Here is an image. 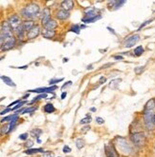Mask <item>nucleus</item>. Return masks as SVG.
Masks as SVG:
<instances>
[{
  "label": "nucleus",
  "instance_id": "obj_1",
  "mask_svg": "<svg viewBox=\"0 0 155 157\" xmlns=\"http://www.w3.org/2000/svg\"><path fill=\"white\" fill-rule=\"evenodd\" d=\"M154 110H155V100L150 99L146 104L145 111H144L145 126L146 128V130H149V131H152L155 128V123L153 121V116L155 114Z\"/></svg>",
  "mask_w": 155,
  "mask_h": 157
},
{
  "label": "nucleus",
  "instance_id": "obj_2",
  "mask_svg": "<svg viewBox=\"0 0 155 157\" xmlns=\"http://www.w3.org/2000/svg\"><path fill=\"white\" fill-rule=\"evenodd\" d=\"M39 12V7L37 4H31L26 6L24 9H22L21 11V14L22 16L26 17V18H34L36 16H38V14Z\"/></svg>",
  "mask_w": 155,
  "mask_h": 157
},
{
  "label": "nucleus",
  "instance_id": "obj_3",
  "mask_svg": "<svg viewBox=\"0 0 155 157\" xmlns=\"http://www.w3.org/2000/svg\"><path fill=\"white\" fill-rule=\"evenodd\" d=\"M12 28L10 27L8 22H3L1 26V46L4 44L6 41L11 39L13 36Z\"/></svg>",
  "mask_w": 155,
  "mask_h": 157
},
{
  "label": "nucleus",
  "instance_id": "obj_4",
  "mask_svg": "<svg viewBox=\"0 0 155 157\" xmlns=\"http://www.w3.org/2000/svg\"><path fill=\"white\" fill-rule=\"evenodd\" d=\"M116 145L119 148V149L124 154H129L132 152V148L130 147V145L128 144V142L126 141L124 138L122 137H117L116 138Z\"/></svg>",
  "mask_w": 155,
  "mask_h": 157
},
{
  "label": "nucleus",
  "instance_id": "obj_5",
  "mask_svg": "<svg viewBox=\"0 0 155 157\" xmlns=\"http://www.w3.org/2000/svg\"><path fill=\"white\" fill-rule=\"evenodd\" d=\"M131 140L138 147H143L146 142V136L143 132H136L131 136Z\"/></svg>",
  "mask_w": 155,
  "mask_h": 157
},
{
  "label": "nucleus",
  "instance_id": "obj_6",
  "mask_svg": "<svg viewBox=\"0 0 155 157\" xmlns=\"http://www.w3.org/2000/svg\"><path fill=\"white\" fill-rule=\"evenodd\" d=\"M7 22L9 23L10 27L12 28V30L13 31H16L17 30V28L19 26H21V20H20V17L17 15V14H13L12 16H10V18L8 19V21Z\"/></svg>",
  "mask_w": 155,
  "mask_h": 157
},
{
  "label": "nucleus",
  "instance_id": "obj_7",
  "mask_svg": "<svg viewBox=\"0 0 155 157\" xmlns=\"http://www.w3.org/2000/svg\"><path fill=\"white\" fill-rule=\"evenodd\" d=\"M139 40H140L139 34H133V35H131V36H129L128 39L125 40V42H124V47H126V48H131V47L134 46Z\"/></svg>",
  "mask_w": 155,
  "mask_h": 157
},
{
  "label": "nucleus",
  "instance_id": "obj_8",
  "mask_svg": "<svg viewBox=\"0 0 155 157\" xmlns=\"http://www.w3.org/2000/svg\"><path fill=\"white\" fill-rule=\"evenodd\" d=\"M58 87L57 86H51V87H48V88H38L36 90H30L29 92H36V94H48V92H53L55 90H57Z\"/></svg>",
  "mask_w": 155,
  "mask_h": 157
},
{
  "label": "nucleus",
  "instance_id": "obj_9",
  "mask_svg": "<svg viewBox=\"0 0 155 157\" xmlns=\"http://www.w3.org/2000/svg\"><path fill=\"white\" fill-rule=\"evenodd\" d=\"M39 32H40V28H39V26L34 25V27L32 29V30L29 32L26 33V37L28 39H34V38H36V37L38 36Z\"/></svg>",
  "mask_w": 155,
  "mask_h": 157
},
{
  "label": "nucleus",
  "instance_id": "obj_10",
  "mask_svg": "<svg viewBox=\"0 0 155 157\" xmlns=\"http://www.w3.org/2000/svg\"><path fill=\"white\" fill-rule=\"evenodd\" d=\"M51 20V13L49 8H45L42 12V17H41V23L43 26H45L49 21Z\"/></svg>",
  "mask_w": 155,
  "mask_h": 157
},
{
  "label": "nucleus",
  "instance_id": "obj_11",
  "mask_svg": "<svg viewBox=\"0 0 155 157\" xmlns=\"http://www.w3.org/2000/svg\"><path fill=\"white\" fill-rule=\"evenodd\" d=\"M15 45H16V38L12 37L8 41H6L4 44L1 46V49H2V51H9V49H13Z\"/></svg>",
  "mask_w": 155,
  "mask_h": 157
},
{
  "label": "nucleus",
  "instance_id": "obj_12",
  "mask_svg": "<svg viewBox=\"0 0 155 157\" xmlns=\"http://www.w3.org/2000/svg\"><path fill=\"white\" fill-rule=\"evenodd\" d=\"M21 26H22L25 32H29L32 30V29L34 27V24L33 21H31V20H26V21H24V22H22Z\"/></svg>",
  "mask_w": 155,
  "mask_h": 157
},
{
  "label": "nucleus",
  "instance_id": "obj_13",
  "mask_svg": "<svg viewBox=\"0 0 155 157\" xmlns=\"http://www.w3.org/2000/svg\"><path fill=\"white\" fill-rule=\"evenodd\" d=\"M61 7H62V10L69 12L70 10L73 9V7H74V2L71 1V0H64V1L61 2Z\"/></svg>",
  "mask_w": 155,
  "mask_h": 157
},
{
  "label": "nucleus",
  "instance_id": "obj_14",
  "mask_svg": "<svg viewBox=\"0 0 155 157\" xmlns=\"http://www.w3.org/2000/svg\"><path fill=\"white\" fill-rule=\"evenodd\" d=\"M70 16V13L67 11L64 10H60L57 12V18L60 19V20H65Z\"/></svg>",
  "mask_w": 155,
  "mask_h": 157
},
{
  "label": "nucleus",
  "instance_id": "obj_15",
  "mask_svg": "<svg viewBox=\"0 0 155 157\" xmlns=\"http://www.w3.org/2000/svg\"><path fill=\"white\" fill-rule=\"evenodd\" d=\"M85 14L86 17L85 18H91V17H95L97 16V11L95 8H92V7H89L85 10Z\"/></svg>",
  "mask_w": 155,
  "mask_h": 157
},
{
  "label": "nucleus",
  "instance_id": "obj_16",
  "mask_svg": "<svg viewBox=\"0 0 155 157\" xmlns=\"http://www.w3.org/2000/svg\"><path fill=\"white\" fill-rule=\"evenodd\" d=\"M57 26H58V23L56 22L55 20H50L49 21V22L44 26L45 27V29L46 30H49V31H54V29H56L57 28Z\"/></svg>",
  "mask_w": 155,
  "mask_h": 157
},
{
  "label": "nucleus",
  "instance_id": "obj_17",
  "mask_svg": "<svg viewBox=\"0 0 155 157\" xmlns=\"http://www.w3.org/2000/svg\"><path fill=\"white\" fill-rule=\"evenodd\" d=\"M1 80L6 84V85H8V86H10V87H16V84H15V82H13L10 77H8V76H5V75H2L1 76Z\"/></svg>",
  "mask_w": 155,
  "mask_h": 157
},
{
  "label": "nucleus",
  "instance_id": "obj_18",
  "mask_svg": "<svg viewBox=\"0 0 155 157\" xmlns=\"http://www.w3.org/2000/svg\"><path fill=\"white\" fill-rule=\"evenodd\" d=\"M17 121H18V114L16 113V116L13 117V119L10 122V125H9V126H10L9 132H11V131H13V130H15V128H16V124H17Z\"/></svg>",
  "mask_w": 155,
  "mask_h": 157
},
{
  "label": "nucleus",
  "instance_id": "obj_19",
  "mask_svg": "<svg viewBox=\"0 0 155 157\" xmlns=\"http://www.w3.org/2000/svg\"><path fill=\"white\" fill-rule=\"evenodd\" d=\"M56 34V32L55 31H49V30H44L42 32V35H43V37L45 38H48V39H51L55 36Z\"/></svg>",
  "mask_w": 155,
  "mask_h": 157
},
{
  "label": "nucleus",
  "instance_id": "obj_20",
  "mask_svg": "<svg viewBox=\"0 0 155 157\" xmlns=\"http://www.w3.org/2000/svg\"><path fill=\"white\" fill-rule=\"evenodd\" d=\"M102 18V16L101 15H97V16H95V17H91V18H82V22L83 23H85V24H88V23H93V22H95V21H97V20H99V19H101Z\"/></svg>",
  "mask_w": 155,
  "mask_h": 157
},
{
  "label": "nucleus",
  "instance_id": "obj_21",
  "mask_svg": "<svg viewBox=\"0 0 155 157\" xmlns=\"http://www.w3.org/2000/svg\"><path fill=\"white\" fill-rule=\"evenodd\" d=\"M38 152H44L43 148H28L25 152L26 154L31 155V154H34V153H38Z\"/></svg>",
  "mask_w": 155,
  "mask_h": 157
},
{
  "label": "nucleus",
  "instance_id": "obj_22",
  "mask_svg": "<svg viewBox=\"0 0 155 157\" xmlns=\"http://www.w3.org/2000/svg\"><path fill=\"white\" fill-rule=\"evenodd\" d=\"M56 111V109H55V107H54V105L53 104H46L45 106H44V111L46 112V113H53L54 111Z\"/></svg>",
  "mask_w": 155,
  "mask_h": 157
},
{
  "label": "nucleus",
  "instance_id": "obj_23",
  "mask_svg": "<svg viewBox=\"0 0 155 157\" xmlns=\"http://www.w3.org/2000/svg\"><path fill=\"white\" fill-rule=\"evenodd\" d=\"M105 154H106V157H116L115 152L108 146H105Z\"/></svg>",
  "mask_w": 155,
  "mask_h": 157
},
{
  "label": "nucleus",
  "instance_id": "obj_24",
  "mask_svg": "<svg viewBox=\"0 0 155 157\" xmlns=\"http://www.w3.org/2000/svg\"><path fill=\"white\" fill-rule=\"evenodd\" d=\"M42 133V131L40 130V128H34V130L31 131V135L33 137H36L38 139V137L40 136V134Z\"/></svg>",
  "mask_w": 155,
  "mask_h": 157
},
{
  "label": "nucleus",
  "instance_id": "obj_25",
  "mask_svg": "<svg viewBox=\"0 0 155 157\" xmlns=\"http://www.w3.org/2000/svg\"><path fill=\"white\" fill-rule=\"evenodd\" d=\"M144 52H145L144 48L142 46H138L137 48H135L134 52H133V53H134V55H136V56H141L144 53Z\"/></svg>",
  "mask_w": 155,
  "mask_h": 157
},
{
  "label": "nucleus",
  "instance_id": "obj_26",
  "mask_svg": "<svg viewBox=\"0 0 155 157\" xmlns=\"http://www.w3.org/2000/svg\"><path fill=\"white\" fill-rule=\"evenodd\" d=\"M121 81H122L121 79H114V80H112V81L110 82V84H109V88H110V89H112V90L117 89V88H118L119 83L121 82Z\"/></svg>",
  "mask_w": 155,
  "mask_h": 157
},
{
  "label": "nucleus",
  "instance_id": "obj_27",
  "mask_svg": "<svg viewBox=\"0 0 155 157\" xmlns=\"http://www.w3.org/2000/svg\"><path fill=\"white\" fill-rule=\"evenodd\" d=\"M84 145H85V143H84V141L81 138H79L76 140V147L79 149H81L84 147Z\"/></svg>",
  "mask_w": 155,
  "mask_h": 157
},
{
  "label": "nucleus",
  "instance_id": "obj_28",
  "mask_svg": "<svg viewBox=\"0 0 155 157\" xmlns=\"http://www.w3.org/2000/svg\"><path fill=\"white\" fill-rule=\"evenodd\" d=\"M41 98H47V94H39L38 96H37L34 99H33L32 101H31V103L33 104V103H34V102H37V101H38V100H39V99H41Z\"/></svg>",
  "mask_w": 155,
  "mask_h": 157
},
{
  "label": "nucleus",
  "instance_id": "obj_29",
  "mask_svg": "<svg viewBox=\"0 0 155 157\" xmlns=\"http://www.w3.org/2000/svg\"><path fill=\"white\" fill-rule=\"evenodd\" d=\"M63 80V78H55V79H51L50 81H49V85L50 86H53V85H55V84H57V83H59V82H61Z\"/></svg>",
  "mask_w": 155,
  "mask_h": 157
},
{
  "label": "nucleus",
  "instance_id": "obj_30",
  "mask_svg": "<svg viewBox=\"0 0 155 157\" xmlns=\"http://www.w3.org/2000/svg\"><path fill=\"white\" fill-rule=\"evenodd\" d=\"M16 116V113L15 114H13V115H9V116H7V117H4V118H2V120H1V122L2 123H5V122H8V121H11L13 119V117Z\"/></svg>",
  "mask_w": 155,
  "mask_h": 157
},
{
  "label": "nucleus",
  "instance_id": "obj_31",
  "mask_svg": "<svg viewBox=\"0 0 155 157\" xmlns=\"http://www.w3.org/2000/svg\"><path fill=\"white\" fill-rule=\"evenodd\" d=\"M70 30H71V32H74L77 34H79L80 33V30H81V27L79 25H74L71 29H70Z\"/></svg>",
  "mask_w": 155,
  "mask_h": 157
},
{
  "label": "nucleus",
  "instance_id": "obj_32",
  "mask_svg": "<svg viewBox=\"0 0 155 157\" xmlns=\"http://www.w3.org/2000/svg\"><path fill=\"white\" fill-rule=\"evenodd\" d=\"M91 120H92V118H91V116H86L85 118H83V119H81V124H88V123H90L91 122Z\"/></svg>",
  "mask_w": 155,
  "mask_h": 157
},
{
  "label": "nucleus",
  "instance_id": "obj_33",
  "mask_svg": "<svg viewBox=\"0 0 155 157\" xmlns=\"http://www.w3.org/2000/svg\"><path fill=\"white\" fill-rule=\"evenodd\" d=\"M144 70H145V67H144V66H143V67H137V68H135V70H134L135 73L138 74V75H140L141 73H143Z\"/></svg>",
  "mask_w": 155,
  "mask_h": 157
},
{
  "label": "nucleus",
  "instance_id": "obj_34",
  "mask_svg": "<svg viewBox=\"0 0 155 157\" xmlns=\"http://www.w3.org/2000/svg\"><path fill=\"white\" fill-rule=\"evenodd\" d=\"M153 19L154 18H151V19H150V20H147V21H146V22L145 23H143L142 25H141L140 27H139V29H138V31H141V30H142V29L145 27V26H146L147 24H150V23H151L152 22V21H153Z\"/></svg>",
  "mask_w": 155,
  "mask_h": 157
},
{
  "label": "nucleus",
  "instance_id": "obj_35",
  "mask_svg": "<svg viewBox=\"0 0 155 157\" xmlns=\"http://www.w3.org/2000/svg\"><path fill=\"white\" fill-rule=\"evenodd\" d=\"M26 103H27V101H25V100H24V101H21V102H20L19 104H17V105H16V106L15 107V108H13V109H12V111H16L17 109L21 108V107H22L23 105H25Z\"/></svg>",
  "mask_w": 155,
  "mask_h": 157
},
{
  "label": "nucleus",
  "instance_id": "obj_36",
  "mask_svg": "<svg viewBox=\"0 0 155 157\" xmlns=\"http://www.w3.org/2000/svg\"><path fill=\"white\" fill-rule=\"evenodd\" d=\"M124 4H125V1H116V3H115V10H117V9H119V8H121V7L124 5Z\"/></svg>",
  "mask_w": 155,
  "mask_h": 157
},
{
  "label": "nucleus",
  "instance_id": "obj_37",
  "mask_svg": "<svg viewBox=\"0 0 155 157\" xmlns=\"http://www.w3.org/2000/svg\"><path fill=\"white\" fill-rule=\"evenodd\" d=\"M62 152H64V153H69V152H72V149L71 148H70L69 146H64L62 148Z\"/></svg>",
  "mask_w": 155,
  "mask_h": 157
},
{
  "label": "nucleus",
  "instance_id": "obj_38",
  "mask_svg": "<svg viewBox=\"0 0 155 157\" xmlns=\"http://www.w3.org/2000/svg\"><path fill=\"white\" fill-rule=\"evenodd\" d=\"M28 136H29V134H28L27 132H26V133H22V134H20V135H19V139H20V140L25 141V140H27V139H28Z\"/></svg>",
  "mask_w": 155,
  "mask_h": 157
},
{
  "label": "nucleus",
  "instance_id": "obj_39",
  "mask_svg": "<svg viewBox=\"0 0 155 157\" xmlns=\"http://www.w3.org/2000/svg\"><path fill=\"white\" fill-rule=\"evenodd\" d=\"M96 122L99 125H103L104 124V119H103L102 117H96Z\"/></svg>",
  "mask_w": 155,
  "mask_h": 157
},
{
  "label": "nucleus",
  "instance_id": "obj_40",
  "mask_svg": "<svg viewBox=\"0 0 155 157\" xmlns=\"http://www.w3.org/2000/svg\"><path fill=\"white\" fill-rule=\"evenodd\" d=\"M37 110V108H29V109H26L25 111H24V112L22 113V114H25V113H31V112H33V111H34Z\"/></svg>",
  "mask_w": 155,
  "mask_h": 157
},
{
  "label": "nucleus",
  "instance_id": "obj_41",
  "mask_svg": "<svg viewBox=\"0 0 155 157\" xmlns=\"http://www.w3.org/2000/svg\"><path fill=\"white\" fill-rule=\"evenodd\" d=\"M33 145H34V142H33L32 140H28V141L25 143V147H27V148H31Z\"/></svg>",
  "mask_w": 155,
  "mask_h": 157
},
{
  "label": "nucleus",
  "instance_id": "obj_42",
  "mask_svg": "<svg viewBox=\"0 0 155 157\" xmlns=\"http://www.w3.org/2000/svg\"><path fill=\"white\" fill-rule=\"evenodd\" d=\"M72 85V81H68V82H66L64 85H63L62 86V87H61V89L63 90V89H65L66 87H68V86H71Z\"/></svg>",
  "mask_w": 155,
  "mask_h": 157
},
{
  "label": "nucleus",
  "instance_id": "obj_43",
  "mask_svg": "<svg viewBox=\"0 0 155 157\" xmlns=\"http://www.w3.org/2000/svg\"><path fill=\"white\" fill-rule=\"evenodd\" d=\"M105 81H106V78H105L104 76H102V77L100 78V81H99V82H100V84H103Z\"/></svg>",
  "mask_w": 155,
  "mask_h": 157
},
{
  "label": "nucleus",
  "instance_id": "obj_44",
  "mask_svg": "<svg viewBox=\"0 0 155 157\" xmlns=\"http://www.w3.org/2000/svg\"><path fill=\"white\" fill-rule=\"evenodd\" d=\"M9 111H12V109H6L5 111H1V115H4V114H6L7 112H9Z\"/></svg>",
  "mask_w": 155,
  "mask_h": 157
},
{
  "label": "nucleus",
  "instance_id": "obj_45",
  "mask_svg": "<svg viewBox=\"0 0 155 157\" xmlns=\"http://www.w3.org/2000/svg\"><path fill=\"white\" fill-rule=\"evenodd\" d=\"M114 58L117 59V60H124V57L122 55H115Z\"/></svg>",
  "mask_w": 155,
  "mask_h": 157
},
{
  "label": "nucleus",
  "instance_id": "obj_46",
  "mask_svg": "<svg viewBox=\"0 0 155 157\" xmlns=\"http://www.w3.org/2000/svg\"><path fill=\"white\" fill-rule=\"evenodd\" d=\"M20 103V100H16V101H15V102H13V103H11L8 107H13V105H16V104H19Z\"/></svg>",
  "mask_w": 155,
  "mask_h": 157
},
{
  "label": "nucleus",
  "instance_id": "obj_47",
  "mask_svg": "<svg viewBox=\"0 0 155 157\" xmlns=\"http://www.w3.org/2000/svg\"><path fill=\"white\" fill-rule=\"evenodd\" d=\"M107 30L110 32H112V33H113L114 35H116V32L113 30V29H112V28H110V27H107Z\"/></svg>",
  "mask_w": 155,
  "mask_h": 157
},
{
  "label": "nucleus",
  "instance_id": "obj_48",
  "mask_svg": "<svg viewBox=\"0 0 155 157\" xmlns=\"http://www.w3.org/2000/svg\"><path fill=\"white\" fill-rule=\"evenodd\" d=\"M66 95H67V92H62V94H61V99H64L65 97H66Z\"/></svg>",
  "mask_w": 155,
  "mask_h": 157
},
{
  "label": "nucleus",
  "instance_id": "obj_49",
  "mask_svg": "<svg viewBox=\"0 0 155 157\" xmlns=\"http://www.w3.org/2000/svg\"><path fill=\"white\" fill-rule=\"evenodd\" d=\"M112 64L111 63H108V64H106V65H103V67H102V69H106L107 67H109V66H111Z\"/></svg>",
  "mask_w": 155,
  "mask_h": 157
},
{
  "label": "nucleus",
  "instance_id": "obj_50",
  "mask_svg": "<svg viewBox=\"0 0 155 157\" xmlns=\"http://www.w3.org/2000/svg\"><path fill=\"white\" fill-rule=\"evenodd\" d=\"M43 157H52V154L50 152H46V154Z\"/></svg>",
  "mask_w": 155,
  "mask_h": 157
},
{
  "label": "nucleus",
  "instance_id": "obj_51",
  "mask_svg": "<svg viewBox=\"0 0 155 157\" xmlns=\"http://www.w3.org/2000/svg\"><path fill=\"white\" fill-rule=\"evenodd\" d=\"M27 97H29V94H26V95H24V96H23V98H22V99H26V98H27Z\"/></svg>",
  "mask_w": 155,
  "mask_h": 157
},
{
  "label": "nucleus",
  "instance_id": "obj_52",
  "mask_svg": "<svg viewBox=\"0 0 155 157\" xmlns=\"http://www.w3.org/2000/svg\"><path fill=\"white\" fill-rule=\"evenodd\" d=\"M67 61H68V58H63V63H65Z\"/></svg>",
  "mask_w": 155,
  "mask_h": 157
},
{
  "label": "nucleus",
  "instance_id": "obj_53",
  "mask_svg": "<svg viewBox=\"0 0 155 157\" xmlns=\"http://www.w3.org/2000/svg\"><path fill=\"white\" fill-rule=\"evenodd\" d=\"M87 70H92V65L88 66V67H87Z\"/></svg>",
  "mask_w": 155,
  "mask_h": 157
},
{
  "label": "nucleus",
  "instance_id": "obj_54",
  "mask_svg": "<svg viewBox=\"0 0 155 157\" xmlns=\"http://www.w3.org/2000/svg\"><path fill=\"white\" fill-rule=\"evenodd\" d=\"M91 111H96V109L95 108H92V109H91Z\"/></svg>",
  "mask_w": 155,
  "mask_h": 157
},
{
  "label": "nucleus",
  "instance_id": "obj_55",
  "mask_svg": "<svg viewBox=\"0 0 155 157\" xmlns=\"http://www.w3.org/2000/svg\"><path fill=\"white\" fill-rule=\"evenodd\" d=\"M153 121H154V123H155V114H154V116H153Z\"/></svg>",
  "mask_w": 155,
  "mask_h": 157
},
{
  "label": "nucleus",
  "instance_id": "obj_56",
  "mask_svg": "<svg viewBox=\"0 0 155 157\" xmlns=\"http://www.w3.org/2000/svg\"><path fill=\"white\" fill-rule=\"evenodd\" d=\"M154 151H155V148H154Z\"/></svg>",
  "mask_w": 155,
  "mask_h": 157
}]
</instances>
